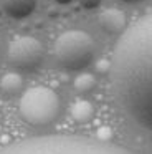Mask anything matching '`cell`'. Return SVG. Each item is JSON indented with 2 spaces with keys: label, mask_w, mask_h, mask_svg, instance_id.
I'll return each instance as SVG.
<instances>
[{
  "label": "cell",
  "mask_w": 152,
  "mask_h": 154,
  "mask_svg": "<svg viewBox=\"0 0 152 154\" xmlns=\"http://www.w3.org/2000/svg\"><path fill=\"white\" fill-rule=\"evenodd\" d=\"M91 113H93V108H91V104L86 103V101H78L71 109L73 118L78 119V121H88L89 118H91Z\"/></svg>",
  "instance_id": "9"
},
{
  "label": "cell",
  "mask_w": 152,
  "mask_h": 154,
  "mask_svg": "<svg viewBox=\"0 0 152 154\" xmlns=\"http://www.w3.org/2000/svg\"><path fill=\"white\" fill-rule=\"evenodd\" d=\"M0 154H134L126 147L104 139L68 134H46L12 143Z\"/></svg>",
  "instance_id": "2"
},
{
  "label": "cell",
  "mask_w": 152,
  "mask_h": 154,
  "mask_svg": "<svg viewBox=\"0 0 152 154\" xmlns=\"http://www.w3.org/2000/svg\"><path fill=\"white\" fill-rule=\"evenodd\" d=\"M94 85H96L94 76H93V75H88V73L79 75V76L74 80V88L78 91H81V93H88V91H91L93 88H94Z\"/></svg>",
  "instance_id": "10"
},
{
  "label": "cell",
  "mask_w": 152,
  "mask_h": 154,
  "mask_svg": "<svg viewBox=\"0 0 152 154\" xmlns=\"http://www.w3.org/2000/svg\"><path fill=\"white\" fill-rule=\"evenodd\" d=\"M0 5L10 18L23 20L35 12L36 0H0Z\"/></svg>",
  "instance_id": "7"
},
{
  "label": "cell",
  "mask_w": 152,
  "mask_h": 154,
  "mask_svg": "<svg viewBox=\"0 0 152 154\" xmlns=\"http://www.w3.org/2000/svg\"><path fill=\"white\" fill-rule=\"evenodd\" d=\"M53 55L59 68L83 71L94 60V42L83 30L63 32L55 42Z\"/></svg>",
  "instance_id": "3"
},
{
  "label": "cell",
  "mask_w": 152,
  "mask_h": 154,
  "mask_svg": "<svg viewBox=\"0 0 152 154\" xmlns=\"http://www.w3.org/2000/svg\"><path fill=\"white\" fill-rule=\"evenodd\" d=\"M102 0H79V4H81L83 8L86 10H93V8H98L101 5Z\"/></svg>",
  "instance_id": "11"
},
{
  "label": "cell",
  "mask_w": 152,
  "mask_h": 154,
  "mask_svg": "<svg viewBox=\"0 0 152 154\" xmlns=\"http://www.w3.org/2000/svg\"><path fill=\"white\" fill-rule=\"evenodd\" d=\"M111 81L122 111L152 133V15L122 32L112 53Z\"/></svg>",
  "instance_id": "1"
},
{
  "label": "cell",
  "mask_w": 152,
  "mask_h": 154,
  "mask_svg": "<svg viewBox=\"0 0 152 154\" xmlns=\"http://www.w3.org/2000/svg\"><path fill=\"white\" fill-rule=\"evenodd\" d=\"M22 76L17 73H7L3 75L2 81H0V86H2V90L5 91L7 94H15L18 93L20 90H22Z\"/></svg>",
  "instance_id": "8"
},
{
  "label": "cell",
  "mask_w": 152,
  "mask_h": 154,
  "mask_svg": "<svg viewBox=\"0 0 152 154\" xmlns=\"http://www.w3.org/2000/svg\"><path fill=\"white\" fill-rule=\"evenodd\" d=\"M98 23L108 35H117L126 30V17L117 8H106L99 14Z\"/></svg>",
  "instance_id": "6"
},
{
  "label": "cell",
  "mask_w": 152,
  "mask_h": 154,
  "mask_svg": "<svg viewBox=\"0 0 152 154\" xmlns=\"http://www.w3.org/2000/svg\"><path fill=\"white\" fill-rule=\"evenodd\" d=\"M56 4H59V5H68V4H71L73 0H55Z\"/></svg>",
  "instance_id": "13"
},
{
  "label": "cell",
  "mask_w": 152,
  "mask_h": 154,
  "mask_svg": "<svg viewBox=\"0 0 152 154\" xmlns=\"http://www.w3.org/2000/svg\"><path fill=\"white\" fill-rule=\"evenodd\" d=\"M119 2H122V4H129V5H135V4H142V2H145V0H119Z\"/></svg>",
  "instance_id": "12"
},
{
  "label": "cell",
  "mask_w": 152,
  "mask_h": 154,
  "mask_svg": "<svg viewBox=\"0 0 152 154\" xmlns=\"http://www.w3.org/2000/svg\"><path fill=\"white\" fill-rule=\"evenodd\" d=\"M45 58L43 45L30 35L15 37L8 47V61L13 68L22 71H33Z\"/></svg>",
  "instance_id": "5"
},
{
  "label": "cell",
  "mask_w": 152,
  "mask_h": 154,
  "mask_svg": "<svg viewBox=\"0 0 152 154\" xmlns=\"http://www.w3.org/2000/svg\"><path fill=\"white\" fill-rule=\"evenodd\" d=\"M59 113L58 94L48 86H35L20 100V114L30 126L41 128L53 123Z\"/></svg>",
  "instance_id": "4"
}]
</instances>
